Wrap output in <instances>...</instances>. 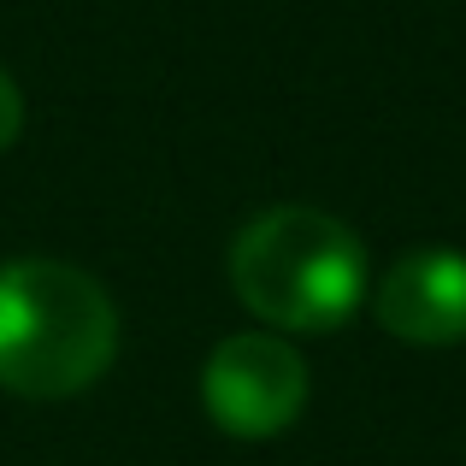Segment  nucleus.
I'll return each mask as SVG.
<instances>
[{
	"mask_svg": "<svg viewBox=\"0 0 466 466\" xmlns=\"http://www.w3.org/2000/svg\"><path fill=\"white\" fill-rule=\"evenodd\" d=\"M118 360V308L95 272L71 260L0 266V390L66 401L101 384Z\"/></svg>",
	"mask_w": 466,
	"mask_h": 466,
	"instance_id": "f257e3e1",
	"label": "nucleus"
},
{
	"mask_svg": "<svg viewBox=\"0 0 466 466\" xmlns=\"http://www.w3.org/2000/svg\"><path fill=\"white\" fill-rule=\"evenodd\" d=\"M237 301L266 330H337L366 301V242L319 207H272L237 230L225 254Z\"/></svg>",
	"mask_w": 466,
	"mask_h": 466,
	"instance_id": "f03ea898",
	"label": "nucleus"
},
{
	"mask_svg": "<svg viewBox=\"0 0 466 466\" xmlns=\"http://www.w3.org/2000/svg\"><path fill=\"white\" fill-rule=\"evenodd\" d=\"M201 408L225 437H284L308 408V360L278 330H237L201 366Z\"/></svg>",
	"mask_w": 466,
	"mask_h": 466,
	"instance_id": "7ed1b4c3",
	"label": "nucleus"
},
{
	"mask_svg": "<svg viewBox=\"0 0 466 466\" xmlns=\"http://www.w3.org/2000/svg\"><path fill=\"white\" fill-rule=\"evenodd\" d=\"M372 313L396 342L413 349H455L466 342V254L413 248L378 278Z\"/></svg>",
	"mask_w": 466,
	"mask_h": 466,
	"instance_id": "20e7f679",
	"label": "nucleus"
},
{
	"mask_svg": "<svg viewBox=\"0 0 466 466\" xmlns=\"http://www.w3.org/2000/svg\"><path fill=\"white\" fill-rule=\"evenodd\" d=\"M18 137H24V89L0 71V154H6Z\"/></svg>",
	"mask_w": 466,
	"mask_h": 466,
	"instance_id": "39448f33",
	"label": "nucleus"
}]
</instances>
